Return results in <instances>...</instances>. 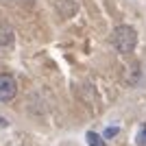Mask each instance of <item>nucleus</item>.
Returning a JSON list of instances; mask_svg holds the SVG:
<instances>
[{
	"label": "nucleus",
	"mask_w": 146,
	"mask_h": 146,
	"mask_svg": "<svg viewBox=\"0 0 146 146\" xmlns=\"http://www.w3.org/2000/svg\"><path fill=\"white\" fill-rule=\"evenodd\" d=\"M9 48H13V31L9 26H0V55L7 52Z\"/></svg>",
	"instance_id": "obj_3"
},
{
	"label": "nucleus",
	"mask_w": 146,
	"mask_h": 146,
	"mask_svg": "<svg viewBox=\"0 0 146 146\" xmlns=\"http://www.w3.org/2000/svg\"><path fill=\"white\" fill-rule=\"evenodd\" d=\"M111 42H113V46H116L118 52H122V55H129V52H133L135 46H137V33H135L133 26L122 24V26H118V29L113 31Z\"/></svg>",
	"instance_id": "obj_1"
},
{
	"label": "nucleus",
	"mask_w": 146,
	"mask_h": 146,
	"mask_svg": "<svg viewBox=\"0 0 146 146\" xmlns=\"http://www.w3.org/2000/svg\"><path fill=\"white\" fill-rule=\"evenodd\" d=\"M118 133H120V129H118V127H109V129H105V137H107V140L116 137Z\"/></svg>",
	"instance_id": "obj_6"
},
{
	"label": "nucleus",
	"mask_w": 146,
	"mask_h": 146,
	"mask_svg": "<svg viewBox=\"0 0 146 146\" xmlns=\"http://www.w3.org/2000/svg\"><path fill=\"white\" fill-rule=\"evenodd\" d=\"M18 94V83L11 74H0V103H9Z\"/></svg>",
	"instance_id": "obj_2"
},
{
	"label": "nucleus",
	"mask_w": 146,
	"mask_h": 146,
	"mask_svg": "<svg viewBox=\"0 0 146 146\" xmlns=\"http://www.w3.org/2000/svg\"><path fill=\"white\" fill-rule=\"evenodd\" d=\"M87 144H90V146H105V140L98 133L90 131V133H87Z\"/></svg>",
	"instance_id": "obj_4"
},
{
	"label": "nucleus",
	"mask_w": 146,
	"mask_h": 146,
	"mask_svg": "<svg viewBox=\"0 0 146 146\" xmlns=\"http://www.w3.org/2000/svg\"><path fill=\"white\" fill-rule=\"evenodd\" d=\"M135 144L137 146H146V124H142L137 135H135Z\"/></svg>",
	"instance_id": "obj_5"
}]
</instances>
